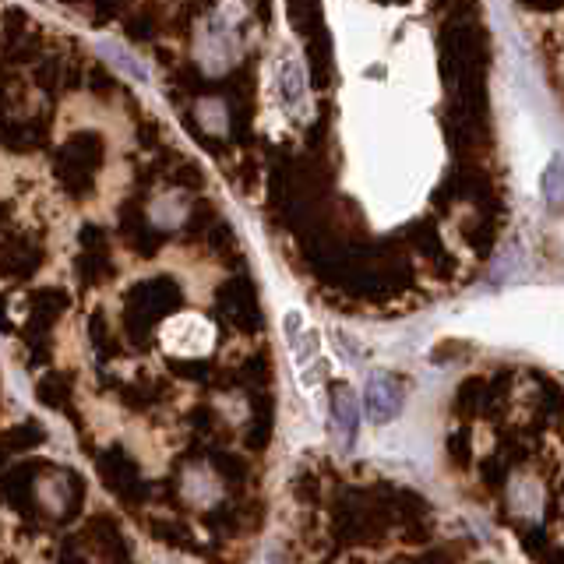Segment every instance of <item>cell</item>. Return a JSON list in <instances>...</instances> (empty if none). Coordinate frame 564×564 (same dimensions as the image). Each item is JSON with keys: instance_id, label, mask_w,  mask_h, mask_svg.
Returning a JSON list of instances; mask_svg holds the SVG:
<instances>
[{"instance_id": "10", "label": "cell", "mask_w": 564, "mask_h": 564, "mask_svg": "<svg viewBox=\"0 0 564 564\" xmlns=\"http://www.w3.org/2000/svg\"><path fill=\"white\" fill-rule=\"evenodd\" d=\"M543 187H547V198H550V208H557L561 205V163H550V170H547V180H543Z\"/></svg>"}, {"instance_id": "3", "label": "cell", "mask_w": 564, "mask_h": 564, "mask_svg": "<svg viewBox=\"0 0 564 564\" xmlns=\"http://www.w3.org/2000/svg\"><path fill=\"white\" fill-rule=\"evenodd\" d=\"M357 427H360V402H357V395H353V388L339 385L332 395V434L342 445V452L353 448V441H357Z\"/></svg>"}, {"instance_id": "6", "label": "cell", "mask_w": 564, "mask_h": 564, "mask_svg": "<svg viewBox=\"0 0 564 564\" xmlns=\"http://www.w3.org/2000/svg\"><path fill=\"white\" fill-rule=\"evenodd\" d=\"M508 494H512L508 505H512V512L519 515V519H536V515H540L543 490H540V480H536V476H515Z\"/></svg>"}, {"instance_id": "7", "label": "cell", "mask_w": 564, "mask_h": 564, "mask_svg": "<svg viewBox=\"0 0 564 564\" xmlns=\"http://www.w3.org/2000/svg\"><path fill=\"white\" fill-rule=\"evenodd\" d=\"M36 498H39V508H43L46 515H53L57 519L60 512L67 508V487L60 476H39L36 480Z\"/></svg>"}, {"instance_id": "1", "label": "cell", "mask_w": 564, "mask_h": 564, "mask_svg": "<svg viewBox=\"0 0 564 564\" xmlns=\"http://www.w3.org/2000/svg\"><path fill=\"white\" fill-rule=\"evenodd\" d=\"M212 342H216L212 325L205 318H194V314H184V318L170 321L163 328V346L177 357H205Z\"/></svg>"}, {"instance_id": "5", "label": "cell", "mask_w": 564, "mask_h": 564, "mask_svg": "<svg viewBox=\"0 0 564 564\" xmlns=\"http://www.w3.org/2000/svg\"><path fill=\"white\" fill-rule=\"evenodd\" d=\"M279 85H282V103L293 117H304L307 113V82L304 71H300L297 57H282L279 60Z\"/></svg>"}, {"instance_id": "9", "label": "cell", "mask_w": 564, "mask_h": 564, "mask_svg": "<svg viewBox=\"0 0 564 564\" xmlns=\"http://www.w3.org/2000/svg\"><path fill=\"white\" fill-rule=\"evenodd\" d=\"M304 328H307L304 311H297V307H293V311L282 314V335H286V346H290V342L297 339V335L304 332Z\"/></svg>"}, {"instance_id": "2", "label": "cell", "mask_w": 564, "mask_h": 564, "mask_svg": "<svg viewBox=\"0 0 564 564\" xmlns=\"http://www.w3.org/2000/svg\"><path fill=\"white\" fill-rule=\"evenodd\" d=\"M364 409L374 423H392L402 409V385L388 371H371L364 385Z\"/></svg>"}, {"instance_id": "8", "label": "cell", "mask_w": 564, "mask_h": 564, "mask_svg": "<svg viewBox=\"0 0 564 564\" xmlns=\"http://www.w3.org/2000/svg\"><path fill=\"white\" fill-rule=\"evenodd\" d=\"M290 353H293V364H297V371L311 367L314 360H318V353H321V335L314 332V328H304V332L290 342Z\"/></svg>"}, {"instance_id": "4", "label": "cell", "mask_w": 564, "mask_h": 564, "mask_svg": "<svg viewBox=\"0 0 564 564\" xmlns=\"http://www.w3.org/2000/svg\"><path fill=\"white\" fill-rule=\"evenodd\" d=\"M180 494L191 501L194 508H208L223 498V480L208 466H191L180 480Z\"/></svg>"}]
</instances>
